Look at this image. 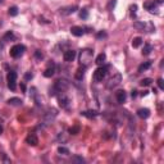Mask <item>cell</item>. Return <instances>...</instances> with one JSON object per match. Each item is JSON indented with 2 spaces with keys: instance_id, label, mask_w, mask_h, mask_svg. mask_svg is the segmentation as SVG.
Listing matches in <instances>:
<instances>
[{
  "instance_id": "cell-41",
  "label": "cell",
  "mask_w": 164,
  "mask_h": 164,
  "mask_svg": "<svg viewBox=\"0 0 164 164\" xmlns=\"http://www.w3.org/2000/svg\"><path fill=\"white\" fill-rule=\"evenodd\" d=\"M141 95H142V96H146V95H147V91H144V92H141Z\"/></svg>"
},
{
  "instance_id": "cell-6",
  "label": "cell",
  "mask_w": 164,
  "mask_h": 164,
  "mask_svg": "<svg viewBox=\"0 0 164 164\" xmlns=\"http://www.w3.org/2000/svg\"><path fill=\"white\" fill-rule=\"evenodd\" d=\"M120 82H122V76H120L119 73H117V75H114L113 77H110V78H109V81L107 82V89H109V90L115 89L117 86L120 85Z\"/></svg>"
},
{
  "instance_id": "cell-21",
  "label": "cell",
  "mask_w": 164,
  "mask_h": 164,
  "mask_svg": "<svg viewBox=\"0 0 164 164\" xmlns=\"http://www.w3.org/2000/svg\"><path fill=\"white\" fill-rule=\"evenodd\" d=\"M134 27L136 30H139V31H144L146 28V23L145 22H139V21H136L134 23Z\"/></svg>"
},
{
  "instance_id": "cell-7",
  "label": "cell",
  "mask_w": 164,
  "mask_h": 164,
  "mask_svg": "<svg viewBox=\"0 0 164 164\" xmlns=\"http://www.w3.org/2000/svg\"><path fill=\"white\" fill-rule=\"evenodd\" d=\"M7 81H8V87H9L12 91H14V90L17 89V73L14 71H10L8 73Z\"/></svg>"
},
{
  "instance_id": "cell-37",
  "label": "cell",
  "mask_w": 164,
  "mask_h": 164,
  "mask_svg": "<svg viewBox=\"0 0 164 164\" xmlns=\"http://www.w3.org/2000/svg\"><path fill=\"white\" fill-rule=\"evenodd\" d=\"M158 86L160 90H164V85H163V78H158Z\"/></svg>"
},
{
  "instance_id": "cell-4",
  "label": "cell",
  "mask_w": 164,
  "mask_h": 164,
  "mask_svg": "<svg viewBox=\"0 0 164 164\" xmlns=\"http://www.w3.org/2000/svg\"><path fill=\"white\" fill-rule=\"evenodd\" d=\"M26 52V46L22 45V44H15L12 46L10 49V57L14 58V59H18V58H21L23 54Z\"/></svg>"
},
{
  "instance_id": "cell-17",
  "label": "cell",
  "mask_w": 164,
  "mask_h": 164,
  "mask_svg": "<svg viewBox=\"0 0 164 164\" xmlns=\"http://www.w3.org/2000/svg\"><path fill=\"white\" fill-rule=\"evenodd\" d=\"M137 115L141 119H147L150 117V110H149V109H146V108H141V109H139V110H137Z\"/></svg>"
},
{
  "instance_id": "cell-25",
  "label": "cell",
  "mask_w": 164,
  "mask_h": 164,
  "mask_svg": "<svg viewBox=\"0 0 164 164\" xmlns=\"http://www.w3.org/2000/svg\"><path fill=\"white\" fill-rule=\"evenodd\" d=\"M85 69H86V68H83V67H82V68H80V69H78V71H77V73H76V75H75V77H76V80H78V81H81L82 78H83V76H85Z\"/></svg>"
},
{
  "instance_id": "cell-12",
  "label": "cell",
  "mask_w": 164,
  "mask_h": 164,
  "mask_svg": "<svg viewBox=\"0 0 164 164\" xmlns=\"http://www.w3.org/2000/svg\"><path fill=\"white\" fill-rule=\"evenodd\" d=\"M76 55H77V53L75 52V50H72V49H69V50H67V52H64V54H63V59H64V62H73L75 60V58H76Z\"/></svg>"
},
{
  "instance_id": "cell-28",
  "label": "cell",
  "mask_w": 164,
  "mask_h": 164,
  "mask_svg": "<svg viewBox=\"0 0 164 164\" xmlns=\"http://www.w3.org/2000/svg\"><path fill=\"white\" fill-rule=\"evenodd\" d=\"M151 83H153V80H151V78H144V80L140 81V85L145 86V87H146V86H150Z\"/></svg>"
},
{
  "instance_id": "cell-29",
  "label": "cell",
  "mask_w": 164,
  "mask_h": 164,
  "mask_svg": "<svg viewBox=\"0 0 164 164\" xmlns=\"http://www.w3.org/2000/svg\"><path fill=\"white\" fill-rule=\"evenodd\" d=\"M71 162L72 163H81V164H83L85 163V159L82 158V157H78V155H76V157H73L71 159Z\"/></svg>"
},
{
  "instance_id": "cell-34",
  "label": "cell",
  "mask_w": 164,
  "mask_h": 164,
  "mask_svg": "<svg viewBox=\"0 0 164 164\" xmlns=\"http://www.w3.org/2000/svg\"><path fill=\"white\" fill-rule=\"evenodd\" d=\"M67 139H68V137L63 135V132H60L59 136H58V140H59V141H62V142H65V141H67Z\"/></svg>"
},
{
  "instance_id": "cell-5",
  "label": "cell",
  "mask_w": 164,
  "mask_h": 164,
  "mask_svg": "<svg viewBox=\"0 0 164 164\" xmlns=\"http://www.w3.org/2000/svg\"><path fill=\"white\" fill-rule=\"evenodd\" d=\"M107 73H108V67H103V65H100V67L94 72L92 78H94L95 82H103V80L105 78V76H107Z\"/></svg>"
},
{
  "instance_id": "cell-18",
  "label": "cell",
  "mask_w": 164,
  "mask_h": 164,
  "mask_svg": "<svg viewBox=\"0 0 164 164\" xmlns=\"http://www.w3.org/2000/svg\"><path fill=\"white\" fill-rule=\"evenodd\" d=\"M105 60H107V54H105V53H101V54H99V55L96 57L95 63H96L97 65H103V64L105 63Z\"/></svg>"
},
{
  "instance_id": "cell-8",
  "label": "cell",
  "mask_w": 164,
  "mask_h": 164,
  "mask_svg": "<svg viewBox=\"0 0 164 164\" xmlns=\"http://www.w3.org/2000/svg\"><path fill=\"white\" fill-rule=\"evenodd\" d=\"M58 101H59V105L63 109H69V107H71V99L64 92H60L58 95Z\"/></svg>"
},
{
  "instance_id": "cell-10",
  "label": "cell",
  "mask_w": 164,
  "mask_h": 164,
  "mask_svg": "<svg viewBox=\"0 0 164 164\" xmlns=\"http://www.w3.org/2000/svg\"><path fill=\"white\" fill-rule=\"evenodd\" d=\"M144 8L146 10H149L150 13H158V4L154 0H149V1L144 3Z\"/></svg>"
},
{
  "instance_id": "cell-24",
  "label": "cell",
  "mask_w": 164,
  "mask_h": 164,
  "mask_svg": "<svg viewBox=\"0 0 164 164\" xmlns=\"http://www.w3.org/2000/svg\"><path fill=\"white\" fill-rule=\"evenodd\" d=\"M58 153L60 155H65V157H67V155L71 154V151H69V149H67L65 146H59L58 147Z\"/></svg>"
},
{
  "instance_id": "cell-35",
  "label": "cell",
  "mask_w": 164,
  "mask_h": 164,
  "mask_svg": "<svg viewBox=\"0 0 164 164\" xmlns=\"http://www.w3.org/2000/svg\"><path fill=\"white\" fill-rule=\"evenodd\" d=\"M131 15L132 17H134V15H136V10H137V5H136V4H134V5H131Z\"/></svg>"
},
{
  "instance_id": "cell-22",
  "label": "cell",
  "mask_w": 164,
  "mask_h": 164,
  "mask_svg": "<svg viewBox=\"0 0 164 164\" xmlns=\"http://www.w3.org/2000/svg\"><path fill=\"white\" fill-rule=\"evenodd\" d=\"M14 38H15L14 33L12 32V31H9V32H7V33L3 36V41H4V42H8V41H10V40H14Z\"/></svg>"
},
{
  "instance_id": "cell-23",
  "label": "cell",
  "mask_w": 164,
  "mask_h": 164,
  "mask_svg": "<svg viewBox=\"0 0 164 164\" xmlns=\"http://www.w3.org/2000/svg\"><path fill=\"white\" fill-rule=\"evenodd\" d=\"M153 52V46L150 44H145L144 45V49H142V54L144 55H149V54Z\"/></svg>"
},
{
  "instance_id": "cell-32",
  "label": "cell",
  "mask_w": 164,
  "mask_h": 164,
  "mask_svg": "<svg viewBox=\"0 0 164 164\" xmlns=\"http://www.w3.org/2000/svg\"><path fill=\"white\" fill-rule=\"evenodd\" d=\"M78 132H80V126H78V124H76V126L69 128V134H72V135H77Z\"/></svg>"
},
{
  "instance_id": "cell-42",
  "label": "cell",
  "mask_w": 164,
  "mask_h": 164,
  "mask_svg": "<svg viewBox=\"0 0 164 164\" xmlns=\"http://www.w3.org/2000/svg\"><path fill=\"white\" fill-rule=\"evenodd\" d=\"M1 134H3V126L0 124V135H1Z\"/></svg>"
},
{
  "instance_id": "cell-1",
  "label": "cell",
  "mask_w": 164,
  "mask_h": 164,
  "mask_svg": "<svg viewBox=\"0 0 164 164\" xmlns=\"http://www.w3.org/2000/svg\"><path fill=\"white\" fill-rule=\"evenodd\" d=\"M68 87H69V82L67 80H63V78L57 80L53 86V89H50V96L57 95V92H59V94L65 92L68 90Z\"/></svg>"
},
{
  "instance_id": "cell-40",
  "label": "cell",
  "mask_w": 164,
  "mask_h": 164,
  "mask_svg": "<svg viewBox=\"0 0 164 164\" xmlns=\"http://www.w3.org/2000/svg\"><path fill=\"white\" fill-rule=\"evenodd\" d=\"M21 89H22V91H26V85L25 83H21Z\"/></svg>"
},
{
  "instance_id": "cell-36",
  "label": "cell",
  "mask_w": 164,
  "mask_h": 164,
  "mask_svg": "<svg viewBox=\"0 0 164 164\" xmlns=\"http://www.w3.org/2000/svg\"><path fill=\"white\" fill-rule=\"evenodd\" d=\"M114 5H115V0H110V1H109V4H108V10L110 12L112 8H114Z\"/></svg>"
},
{
  "instance_id": "cell-31",
  "label": "cell",
  "mask_w": 164,
  "mask_h": 164,
  "mask_svg": "<svg viewBox=\"0 0 164 164\" xmlns=\"http://www.w3.org/2000/svg\"><path fill=\"white\" fill-rule=\"evenodd\" d=\"M80 18L81 19H87L89 18V12H87V9H81L80 10Z\"/></svg>"
},
{
  "instance_id": "cell-19",
  "label": "cell",
  "mask_w": 164,
  "mask_h": 164,
  "mask_svg": "<svg viewBox=\"0 0 164 164\" xmlns=\"http://www.w3.org/2000/svg\"><path fill=\"white\" fill-rule=\"evenodd\" d=\"M150 67H151V62H145V63H142V64L139 65L137 72H139V73H142V72L147 71V69H149Z\"/></svg>"
},
{
  "instance_id": "cell-16",
  "label": "cell",
  "mask_w": 164,
  "mask_h": 164,
  "mask_svg": "<svg viewBox=\"0 0 164 164\" xmlns=\"http://www.w3.org/2000/svg\"><path fill=\"white\" fill-rule=\"evenodd\" d=\"M7 103H8V105H10V107H22L23 101H22V99H19V97H10Z\"/></svg>"
},
{
  "instance_id": "cell-2",
  "label": "cell",
  "mask_w": 164,
  "mask_h": 164,
  "mask_svg": "<svg viewBox=\"0 0 164 164\" xmlns=\"http://www.w3.org/2000/svg\"><path fill=\"white\" fill-rule=\"evenodd\" d=\"M92 57H94V50L91 49H83L80 53V64L83 68H87L92 62Z\"/></svg>"
},
{
  "instance_id": "cell-14",
  "label": "cell",
  "mask_w": 164,
  "mask_h": 164,
  "mask_svg": "<svg viewBox=\"0 0 164 164\" xmlns=\"http://www.w3.org/2000/svg\"><path fill=\"white\" fill-rule=\"evenodd\" d=\"M71 33L76 37H81L82 35H85V27L81 26H73L71 28Z\"/></svg>"
},
{
  "instance_id": "cell-43",
  "label": "cell",
  "mask_w": 164,
  "mask_h": 164,
  "mask_svg": "<svg viewBox=\"0 0 164 164\" xmlns=\"http://www.w3.org/2000/svg\"><path fill=\"white\" fill-rule=\"evenodd\" d=\"M4 1H5V0H0V4H3Z\"/></svg>"
},
{
  "instance_id": "cell-27",
  "label": "cell",
  "mask_w": 164,
  "mask_h": 164,
  "mask_svg": "<svg viewBox=\"0 0 164 164\" xmlns=\"http://www.w3.org/2000/svg\"><path fill=\"white\" fill-rule=\"evenodd\" d=\"M141 44H142L141 37H135L134 40H132V46H134V48H139V46H141Z\"/></svg>"
},
{
  "instance_id": "cell-13",
  "label": "cell",
  "mask_w": 164,
  "mask_h": 164,
  "mask_svg": "<svg viewBox=\"0 0 164 164\" xmlns=\"http://www.w3.org/2000/svg\"><path fill=\"white\" fill-rule=\"evenodd\" d=\"M115 99H117V101H118L119 104L126 103V99H127V92L124 91V90H118V91L115 92Z\"/></svg>"
},
{
  "instance_id": "cell-9",
  "label": "cell",
  "mask_w": 164,
  "mask_h": 164,
  "mask_svg": "<svg viewBox=\"0 0 164 164\" xmlns=\"http://www.w3.org/2000/svg\"><path fill=\"white\" fill-rule=\"evenodd\" d=\"M76 10H78V7H77V5H68V7L60 8L59 14L60 15H69V14H73Z\"/></svg>"
},
{
  "instance_id": "cell-15",
  "label": "cell",
  "mask_w": 164,
  "mask_h": 164,
  "mask_svg": "<svg viewBox=\"0 0 164 164\" xmlns=\"http://www.w3.org/2000/svg\"><path fill=\"white\" fill-rule=\"evenodd\" d=\"M54 73H55V64L53 63H50L49 64V67L45 69V72H44V76L46 77V78H50V77H53L54 76Z\"/></svg>"
},
{
  "instance_id": "cell-30",
  "label": "cell",
  "mask_w": 164,
  "mask_h": 164,
  "mask_svg": "<svg viewBox=\"0 0 164 164\" xmlns=\"http://www.w3.org/2000/svg\"><path fill=\"white\" fill-rule=\"evenodd\" d=\"M108 37V33L105 31H100V32L96 33V38L97 40H103V38H107Z\"/></svg>"
},
{
  "instance_id": "cell-38",
  "label": "cell",
  "mask_w": 164,
  "mask_h": 164,
  "mask_svg": "<svg viewBox=\"0 0 164 164\" xmlns=\"http://www.w3.org/2000/svg\"><path fill=\"white\" fill-rule=\"evenodd\" d=\"M32 77H33V73H32V72H27L26 75H25V78H26V80H31Z\"/></svg>"
},
{
  "instance_id": "cell-26",
  "label": "cell",
  "mask_w": 164,
  "mask_h": 164,
  "mask_svg": "<svg viewBox=\"0 0 164 164\" xmlns=\"http://www.w3.org/2000/svg\"><path fill=\"white\" fill-rule=\"evenodd\" d=\"M8 13H9L10 17H15V15L18 14V7H15V5L10 7V8H9V10H8Z\"/></svg>"
},
{
  "instance_id": "cell-11",
  "label": "cell",
  "mask_w": 164,
  "mask_h": 164,
  "mask_svg": "<svg viewBox=\"0 0 164 164\" xmlns=\"http://www.w3.org/2000/svg\"><path fill=\"white\" fill-rule=\"evenodd\" d=\"M26 142L30 146H36L37 144H38V139H37L36 134H33V132H31V134H28V135H27V137H26Z\"/></svg>"
},
{
  "instance_id": "cell-33",
  "label": "cell",
  "mask_w": 164,
  "mask_h": 164,
  "mask_svg": "<svg viewBox=\"0 0 164 164\" xmlns=\"http://www.w3.org/2000/svg\"><path fill=\"white\" fill-rule=\"evenodd\" d=\"M35 58L38 60H41L42 58H44V54L41 53V50H36V52H35Z\"/></svg>"
},
{
  "instance_id": "cell-39",
  "label": "cell",
  "mask_w": 164,
  "mask_h": 164,
  "mask_svg": "<svg viewBox=\"0 0 164 164\" xmlns=\"http://www.w3.org/2000/svg\"><path fill=\"white\" fill-rule=\"evenodd\" d=\"M131 96H132V99H135V97L137 96V91H136V90H132V92H131Z\"/></svg>"
},
{
  "instance_id": "cell-20",
  "label": "cell",
  "mask_w": 164,
  "mask_h": 164,
  "mask_svg": "<svg viewBox=\"0 0 164 164\" xmlns=\"http://www.w3.org/2000/svg\"><path fill=\"white\" fill-rule=\"evenodd\" d=\"M81 115L87 117V118H95L96 115H99V113L95 110H85V112H81Z\"/></svg>"
},
{
  "instance_id": "cell-3",
  "label": "cell",
  "mask_w": 164,
  "mask_h": 164,
  "mask_svg": "<svg viewBox=\"0 0 164 164\" xmlns=\"http://www.w3.org/2000/svg\"><path fill=\"white\" fill-rule=\"evenodd\" d=\"M57 115H58V113L55 109H49L48 112L44 114V117H42V122L40 124V128H44L46 126H49V124H52L54 122V119L57 118Z\"/></svg>"
}]
</instances>
